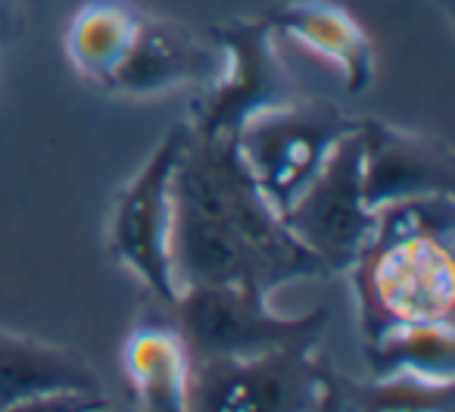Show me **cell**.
Instances as JSON below:
<instances>
[{
    "label": "cell",
    "instance_id": "cell-1",
    "mask_svg": "<svg viewBox=\"0 0 455 412\" xmlns=\"http://www.w3.org/2000/svg\"><path fill=\"white\" fill-rule=\"evenodd\" d=\"M172 266L178 287L262 294L328 275L256 188L235 141L194 132L172 182Z\"/></svg>",
    "mask_w": 455,
    "mask_h": 412
},
{
    "label": "cell",
    "instance_id": "cell-2",
    "mask_svg": "<svg viewBox=\"0 0 455 412\" xmlns=\"http://www.w3.org/2000/svg\"><path fill=\"white\" fill-rule=\"evenodd\" d=\"M365 343L399 325L452 322V244L436 238L368 241L349 266Z\"/></svg>",
    "mask_w": 455,
    "mask_h": 412
},
{
    "label": "cell",
    "instance_id": "cell-3",
    "mask_svg": "<svg viewBox=\"0 0 455 412\" xmlns=\"http://www.w3.org/2000/svg\"><path fill=\"white\" fill-rule=\"evenodd\" d=\"M169 310L194 362L250 359L275 350H315L331 325L324 306L303 316H278L268 306V294L250 287H181Z\"/></svg>",
    "mask_w": 455,
    "mask_h": 412
},
{
    "label": "cell",
    "instance_id": "cell-4",
    "mask_svg": "<svg viewBox=\"0 0 455 412\" xmlns=\"http://www.w3.org/2000/svg\"><path fill=\"white\" fill-rule=\"evenodd\" d=\"M219 47L221 69L190 109V132L196 138H237L253 116L297 101V85L275 47L266 16L225 20L209 28Z\"/></svg>",
    "mask_w": 455,
    "mask_h": 412
},
{
    "label": "cell",
    "instance_id": "cell-5",
    "mask_svg": "<svg viewBox=\"0 0 455 412\" xmlns=\"http://www.w3.org/2000/svg\"><path fill=\"white\" fill-rule=\"evenodd\" d=\"M355 128L359 119L334 103L297 97L253 116L237 132L235 144L256 188L281 216L318 175L331 150Z\"/></svg>",
    "mask_w": 455,
    "mask_h": 412
},
{
    "label": "cell",
    "instance_id": "cell-6",
    "mask_svg": "<svg viewBox=\"0 0 455 412\" xmlns=\"http://www.w3.org/2000/svg\"><path fill=\"white\" fill-rule=\"evenodd\" d=\"M188 141L190 125H172L119 190L109 219V254L165 306L181 294L172 266V182Z\"/></svg>",
    "mask_w": 455,
    "mask_h": 412
},
{
    "label": "cell",
    "instance_id": "cell-7",
    "mask_svg": "<svg viewBox=\"0 0 455 412\" xmlns=\"http://www.w3.org/2000/svg\"><path fill=\"white\" fill-rule=\"evenodd\" d=\"M378 213L362 197V141L359 128L331 150L318 175L281 213L284 229L328 269L349 272L374 235Z\"/></svg>",
    "mask_w": 455,
    "mask_h": 412
},
{
    "label": "cell",
    "instance_id": "cell-8",
    "mask_svg": "<svg viewBox=\"0 0 455 412\" xmlns=\"http://www.w3.org/2000/svg\"><path fill=\"white\" fill-rule=\"evenodd\" d=\"M331 368L312 350H275L250 359H200L190 412H315Z\"/></svg>",
    "mask_w": 455,
    "mask_h": 412
},
{
    "label": "cell",
    "instance_id": "cell-9",
    "mask_svg": "<svg viewBox=\"0 0 455 412\" xmlns=\"http://www.w3.org/2000/svg\"><path fill=\"white\" fill-rule=\"evenodd\" d=\"M362 197L368 210L415 197L455 194V153L434 134L359 119Z\"/></svg>",
    "mask_w": 455,
    "mask_h": 412
},
{
    "label": "cell",
    "instance_id": "cell-10",
    "mask_svg": "<svg viewBox=\"0 0 455 412\" xmlns=\"http://www.w3.org/2000/svg\"><path fill=\"white\" fill-rule=\"evenodd\" d=\"M221 69V53L212 41L196 38L190 28L172 20L144 16L132 51L125 53L122 66L107 82L109 94L150 97L184 85L206 88Z\"/></svg>",
    "mask_w": 455,
    "mask_h": 412
},
{
    "label": "cell",
    "instance_id": "cell-11",
    "mask_svg": "<svg viewBox=\"0 0 455 412\" xmlns=\"http://www.w3.org/2000/svg\"><path fill=\"white\" fill-rule=\"evenodd\" d=\"M262 16L275 35H287L306 51L334 63L349 94H362L374 82V44L347 7L334 0H287Z\"/></svg>",
    "mask_w": 455,
    "mask_h": 412
},
{
    "label": "cell",
    "instance_id": "cell-12",
    "mask_svg": "<svg viewBox=\"0 0 455 412\" xmlns=\"http://www.w3.org/2000/svg\"><path fill=\"white\" fill-rule=\"evenodd\" d=\"M194 356L172 319H144L122 347V372L138 412H190Z\"/></svg>",
    "mask_w": 455,
    "mask_h": 412
},
{
    "label": "cell",
    "instance_id": "cell-13",
    "mask_svg": "<svg viewBox=\"0 0 455 412\" xmlns=\"http://www.w3.org/2000/svg\"><path fill=\"white\" fill-rule=\"evenodd\" d=\"M47 393H103V387L76 350L0 328V409Z\"/></svg>",
    "mask_w": 455,
    "mask_h": 412
},
{
    "label": "cell",
    "instance_id": "cell-14",
    "mask_svg": "<svg viewBox=\"0 0 455 412\" xmlns=\"http://www.w3.org/2000/svg\"><path fill=\"white\" fill-rule=\"evenodd\" d=\"M140 22L144 13L128 0H88L76 10L66 28V57L78 76L97 88H107L132 51Z\"/></svg>",
    "mask_w": 455,
    "mask_h": 412
},
{
    "label": "cell",
    "instance_id": "cell-15",
    "mask_svg": "<svg viewBox=\"0 0 455 412\" xmlns=\"http://www.w3.org/2000/svg\"><path fill=\"white\" fill-rule=\"evenodd\" d=\"M371 378L411 372L434 381H455V331L452 322L399 325L365 343Z\"/></svg>",
    "mask_w": 455,
    "mask_h": 412
},
{
    "label": "cell",
    "instance_id": "cell-16",
    "mask_svg": "<svg viewBox=\"0 0 455 412\" xmlns=\"http://www.w3.org/2000/svg\"><path fill=\"white\" fill-rule=\"evenodd\" d=\"M340 381L353 412H452L455 381H434L411 372L380 375L371 381Z\"/></svg>",
    "mask_w": 455,
    "mask_h": 412
},
{
    "label": "cell",
    "instance_id": "cell-17",
    "mask_svg": "<svg viewBox=\"0 0 455 412\" xmlns=\"http://www.w3.org/2000/svg\"><path fill=\"white\" fill-rule=\"evenodd\" d=\"M371 241H403V238H436L452 244L455 235V194L415 197L380 206Z\"/></svg>",
    "mask_w": 455,
    "mask_h": 412
},
{
    "label": "cell",
    "instance_id": "cell-18",
    "mask_svg": "<svg viewBox=\"0 0 455 412\" xmlns=\"http://www.w3.org/2000/svg\"><path fill=\"white\" fill-rule=\"evenodd\" d=\"M107 406L109 400L103 393H47V397L22 400L0 412H94Z\"/></svg>",
    "mask_w": 455,
    "mask_h": 412
},
{
    "label": "cell",
    "instance_id": "cell-19",
    "mask_svg": "<svg viewBox=\"0 0 455 412\" xmlns=\"http://www.w3.org/2000/svg\"><path fill=\"white\" fill-rule=\"evenodd\" d=\"M315 412H353L347 406V400H343V391H340V381H337V375H331L328 391H324L322 406H318Z\"/></svg>",
    "mask_w": 455,
    "mask_h": 412
},
{
    "label": "cell",
    "instance_id": "cell-20",
    "mask_svg": "<svg viewBox=\"0 0 455 412\" xmlns=\"http://www.w3.org/2000/svg\"><path fill=\"white\" fill-rule=\"evenodd\" d=\"M16 26V0H0V35L10 38Z\"/></svg>",
    "mask_w": 455,
    "mask_h": 412
},
{
    "label": "cell",
    "instance_id": "cell-21",
    "mask_svg": "<svg viewBox=\"0 0 455 412\" xmlns=\"http://www.w3.org/2000/svg\"><path fill=\"white\" fill-rule=\"evenodd\" d=\"M4 41H7V38H4V35H0V47H4Z\"/></svg>",
    "mask_w": 455,
    "mask_h": 412
},
{
    "label": "cell",
    "instance_id": "cell-22",
    "mask_svg": "<svg viewBox=\"0 0 455 412\" xmlns=\"http://www.w3.org/2000/svg\"><path fill=\"white\" fill-rule=\"evenodd\" d=\"M94 412H109V406H107V409H94Z\"/></svg>",
    "mask_w": 455,
    "mask_h": 412
}]
</instances>
